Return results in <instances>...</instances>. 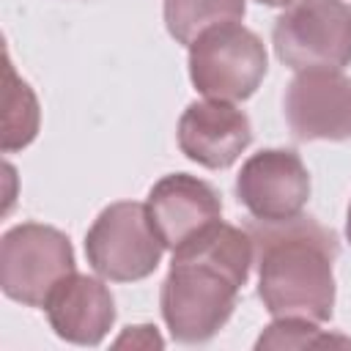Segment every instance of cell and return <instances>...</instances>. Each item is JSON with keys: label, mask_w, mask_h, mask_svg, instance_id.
Listing matches in <instances>:
<instances>
[{"label": "cell", "mask_w": 351, "mask_h": 351, "mask_svg": "<svg viewBox=\"0 0 351 351\" xmlns=\"http://www.w3.org/2000/svg\"><path fill=\"white\" fill-rule=\"evenodd\" d=\"M255 250L247 228L214 222L173 250L159 291L162 318L178 343L211 340L233 315Z\"/></svg>", "instance_id": "1"}, {"label": "cell", "mask_w": 351, "mask_h": 351, "mask_svg": "<svg viewBox=\"0 0 351 351\" xmlns=\"http://www.w3.org/2000/svg\"><path fill=\"white\" fill-rule=\"evenodd\" d=\"M258 266V296L274 318L329 321L335 313V230L296 214L280 222L247 225Z\"/></svg>", "instance_id": "2"}, {"label": "cell", "mask_w": 351, "mask_h": 351, "mask_svg": "<svg viewBox=\"0 0 351 351\" xmlns=\"http://www.w3.org/2000/svg\"><path fill=\"white\" fill-rule=\"evenodd\" d=\"M266 69L263 41L241 22L214 25L189 44V80L206 99L244 101L258 90Z\"/></svg>", "instance_id": "3"}, {"label": "cell", "mask_w": 351, "mask_h": 351, "mask_svg": "<svg viewBox=\"0 0 351 351\" xmlns=\"http://www.w3.org/2000/svg\"><path fill=\"white\" fill-rule=\"evenodd\" d=\"M162 252L165 244L148 219V208L137 200L110 203L85 233L90 269L112 282L145 280L156 271Z\"/></svg>", "instance_id": "4"}, {"label": "cell", "mask_w": 351, "mask_h": 351, "mask_svg": "<svg viewBox=\"0 0 351 351\" xmlns=\"http://www.w3.org/2000/svg\"><path fill=\"white\" fill-rule=\"evenodd\" d=\"M77 271L71 241L63 230L41 222H19L0 241V288L25 307H44L49 291Z\"/></svg>", "instance_id": "5"}, {"label": "cell", "mask_w": 351, "mask_h": 351, "mask_svg": "<svg viewBox=\"0 0 351 351\" xmlns=\"http://www.w3.org/2000/svg\"><path fill=\"white\" fill-rule=\"evenodd\" d=\"M277 58L293 69H343L351 63V5L343 0H296L274 22Z\"/></svg>", "instance_id": "6"}, {"label": "cell", "mask_w": 351, "mask_h": 351, "mask_svg": "<svg viewBox=\"0 0 351 351\" xmlns=\"http://www.w3.org/2000/svg\"><path fill=\"white\" fill-rule=\"evenodd\" d=\"M236 197L255 219H291L302 214L310 200V173L296 151L263 148L241 165Z\"/></svg>", "instance_id": "7"}, {"label": "cell", "mask_w": 351, "mask_h": 351, "mask_svg": "<svg viewBox=\"0 0 351 351\" xmlns=\"http://www.w3.org/2000/svg\"><path fill=\"white\" fill-rule=\"evenodd\" d=\"M285 121L299 143L351 140V77L340 69H304L285 88Z\"/></svg>", "instance_id": "8"}, {"label": "cell", "mask_w": 351, "mask_h": 351, "mask_svg": "<svg viewBox=\"0 0 351 351\" xmlns=\"http://www.w3.org/2000/svg\"><path fill=\"white\" fill-rule=\"evenodd\" d=\"M252 143V123L233 101H192L178 118V148L186 159L208 167H230Z\"/></svg>", "instance_id": "9"}, {"label": "cell", "mask_w": 351, "mask_h": 351, "mask_svg": "<svg viewBox=\"0 0 351 351\" xmlns=\"http://www.w3.org/2000/svg\"><path fill=\"white\" fill-rule=\"evenodd\" d=\"M148 219L165 250H176L208 225L222 219L219 192L189 173H170L159 178L145 200Z\"/></svg>", "instance_id": "10"}, {"label": "cell", "mask_w": 351, "mask_h": 351, "mask_svg": "<svg viewBox=\"0 0 351 351\" xmlns=\"http://www.w3.org/2000/svg\"><path fill=\"white\" fill-rule=\"evenodd\" d=\"M49 326L66 343L99 346L115 324V299L110 288L90 274H66L44 302Z\"/></svg>", "instance_id": "11"}, {"label": "cell", "mask_w": 351, "mask_h": 351, "mask_svg": "<svg viewBox=\"0 0 351 351\" xmlns=\"http://www.w3.org/2000/svg\"><path fill=\"white\" fill-rule=\"evenodd\" d=\"M247 0H165L167 33L189 47L203 30L222 22H241Z\"/></svg>", "instance_id": "12"}, {"label": "cell", "mask_w": 351, "mask_h": 351, "mask_svg": "<svg viewBox=\"0 0 351 351\" xmlns=\"http://www.w3.org/2000/svg\"><path fill=\"white\" fill-rule=\"evenodd\" d=\"M38 99L25 80L16 77L5 55V93H3V151H19L38 134Z\"/></svg>", "instance_id": "13"}, {"label": "cell", "mask_w": 351, "mask_h": 351, "mask_svg": "<svg viewBox=\"0 0 351 351\" xmlns=\"http://www.w3.org/2000/svg\"><path fill=\"white\" fill-rule=\"evenodd\" d=\"M351 346L348 337H335L318 329V321L307 318H274L258 337V348H310V346Z\"/></svg>", "instance_id": "14"}, {"label": "cell", "mask_w": 351, "mask_h": 351, "mask_svg": "<svg viewBox=\"0 0 351 351\" xmlns=\"http://www.w3.org/2000/svg\"><path fill=\"white\" fill-rule=\"evenodd\" d=\"M255 3H261V5H271V8H285V5H291V3H296V0H255Z\"/></svg>", "instance_id": "15"}, {"label": "cell", "mask_w": 351, "mask_h": 351, "mask_svg": "<svg viewBox=\"0 0 351 351\" xmlns=\"http://www.w3.org/2000/svg\"><path fill=\"white\" fill-rule=\"evenodd\" d=\"M346 236L351 241V203H348V217H346Z\"/></svg>", "instance_id": "16"}]
</instances>
